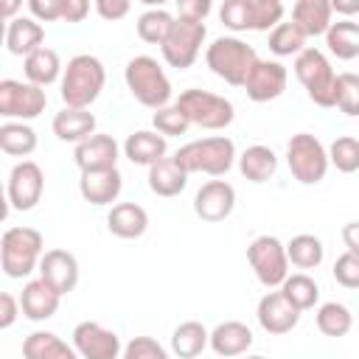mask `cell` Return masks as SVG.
Here are the masks:
<instances>
[{"label":"cell","mask_w":359,"mask_h":359,"mask_svg":"<svg viewBox=\"0 0 359 359\" xmlns=\"http://www.w3.org/2000/svg\"><path fill=\"white\" fill-rule=\"evenodd\" d=\"M337 107L339 112L359 118V73H337Z\"/></svg>","instance_id":"42"},{"label":"cell","mask_w":359,"mask_h":359,"mask_svg":"<svg viewBox=\"0 0 359 359\" xmlns=\"http://www.w3.org/2000/svg\"><path fill=\"white\" fill-rule=\"evenodd\" d=\"M250 345H252V331L241 320H224L210 331V351L216 356L233 359V356L247 353Z\"/></svg>","instance_id":"22"},{"label":"cell","mask_w":359,"mask_h":359,"mask_svg":"<svg viewBox=\"0 0 359 359\" xmlns=\"http://www.w3.org/2000/svg\"><path fill=\"white\" fill-rule=\"evenodd\" d=\"M107 227L118 238H140L149 230V213L137 202H118L107 213Z\"/></svg>","instance_id":"27"},{"label":"cell","mask_w":359,"mask_h":359,"mask_svg":"<svg viewBox=\"0 0 359 359\" xmlns=\"http://www.w3.org/2000/svg\"><path fill=\"white\" fill-rule=\"evenodd\" d=\"M342 241H345L348 252L359 255V222H348V224L342 227Z\"/></svg>","instance_id":"51"},{"label":"cell","mask_w":359,"mask_h":359,"mask_svg":"<svg viewBox=\"0 0 359 359\" xmlns=\"http://www.w3.org/2000/svg\"><path fill=\"white\" fill-rule=\"evenodd\" d=\"M45 255V238L34 227H8L0 238V266L6 278H28L39 269Z\"/></svg>","instance_id":"4"},{"label":"cell","mask_w":359,"mask_h":359,"mask_svg":"<svg viewBox=\"0 0 359 359\" xmlns=\"http://www.w3.org/2000/svg\"><path fill=\"white\" fill-rule=\"evenodd\" d=\"M238 171L247 182H266L278 171V154L269 146H261V143L247 146L238 154Z\"/></svg>","instance_id":"30"},{"label":"cell","mask_w":359,"mask_h":359,"mask_svg":"<svg viewBox=\"0 0 359 359\" xmlns=\"http://www.w3.org/2000/svg\"><path fill=\"white\" fill-rule=\"evenodd\" d=\"M17 8H20V3H14V0H11V3H6V6H3V14H6V17H11ZM11 20H14V17H11Z\"/></svg>","instance_id":"53"},{"label":"cell","mask_w":359,"mask_h":359,"mask_svg":"<svg viewBox=\"0 0 359 359\" xmlns=\"http://www.w3.org/2000/svg\"><path fill=\"white\" fill-rule=\"evenodd\" d=\"M334 8L331 0H297L292 6V22L309 36H325V31L331 28Z\"/></svg>","instance_id":"25"},{"label":"cell","mask_w":359,"mask_h":359,"mask_svg":"<svg viewBox=\"0 0 359 359\" xmlns=\"http://www.w3.org/2000/svg\"><path fill=\"white\" fill-rule=\"evenodd\" d=\"M191 121V126H199V129H224L233 123L236 118V107L233 101H227L224 95H216V93H208V90H185L180 93V98L174 101Z\"/></svg>","instance_id":"8"},{"label":"cell","mask_w":359,"mask_h":359,"mask_svg":"<svg viewBox=\"0 0 359 359\" xmlns=\"http://www.w3.org/2000/svg\"><path fill=\"white\" fill-rule=\"evenodd\" d=\"M22 359H81V356L53 331H31L22 339Z\"/></svg>","instance_id":"28"},{"label":"cell","mask_w":359,"mask_h":359,"mask_svg":"<svg viewBox=\"0 0 359 359\" xmlns=\"http://www.w3.org/2000/svg\"><path fill=\"white\" fill-rule=\"evenodd\" d=\"M28 11L36 22L62 20V0H28Z\"/></svg>","instance_id":"46"},{"label":"cell","mask_w":359,"mask_h":359,"mask_svg":"<svg viewBox=\"0 0 359 359\" xmlns=\"http://www.w3.org/2000/svg\"><path fill=\"white\" fill-rule=\"evenodd\" d=\"M73 160H76V165L81 168V174L118 168V143H115L112 135L95 132L93 137L81 140V143L73 149Z\"/></svg>","instance_id":"18"},{"label":"cell","mask_w":359,"mask_h":359,"mask_svg":"<svg viewBox=\"0 0 359 359\" xmlns=\"http://www.w3.org/2000/svg\"><path fill=\"white\" fill-rule=\"evenodd\" d=\"M149 191L163 196V199H171V196H180L188 185V171L174 160V157H163L160 163H154L149 168Z\"/></svg>","instance_id":"26"},{"label":"cell","mask_w":359,"mask_h":359,"mask_svg":"<svg viewBox=\"0 0 359 359\" xmlns=\"http://www.w3.org/2000/svg\"><path fill=\"white\" fill-rule=\"evenodd\" d=\"M205 36H208L205 22H191V20H180L177 17V22H174V28H171V34L165 39V45L160 48L165 65L168 67H177V70L191 67L196 62L199 50H202Z\"/></svg>","instance_id":"11"},{"label":"cell","mask_w":359,"mask_h":359,"mask_svg":"<svg viewBox=\"0 0 359 359\" xmlns=\"http://www.w3.org/2000/svg\"><path fill=\"white\" fill-rule=\"evenodd\" d=\"M151 126L163 137H180V135H185L191 129V121L177 104H168V107H163V109H157L151 115Z\"/></svg>","instance_id":"40"},{"label":"cell","mask_w":359,"mask_h":359,"mask_svg":"<svg viewBox=\"0 0 359 359\" xmlns=\"http://www.w3.org/2000/svg\"><path fill=\"white\" fill-rule=\"evenodd\" d=\"M210 8H213L210 0H180L177 3V17L180 20H191V22H205Z\"/></svg>","instance_id":"47"},{"label":"cell","mask_w":359,"mask_h":359,"mask_svg":"<svg viewBox=\"0 0 359 359\" xmlns=\"http://www.w3.org/2000/svg\"><path fill=\"white\" fill-rule=\"evenodd\" d=\"M45 45V28L34 17H14L6 25V48L14 56H31Z\"/></svg>","instance_id":"23"},{"label":"cell","mask_w":359,"mask_h":359,"mask_svg":"<svg viewBox=\"0 0 359 359\" xmlns=\"http://www.w3.org/2000/svg\"><path fill=\"white\" fill-rule=\"evenodd\" d=\"M286 255H289V264H294L297 269H314L323 264L325 247L317 236L300 233V236H292V241L286 244Z\"/></svg>","instance_id":"34"},{"label":"cell","mask_w":359,"mask_h":359,"mask_svg":"<svg viewBox=\"0 0 359 359\" xmlns=\"http://www.w3.org/2000/svg\"><path fill=\"white\" fill-rule=\"evenodd\" d=\"M247 261H250L258 283L266 286V289H275L289 278L286 244H280V238H275V236L252 238L250 247H247Z\"/></svg>","instance_id":"9"},{"label":"cell","mask_w":359,"mask_h":359,"mask_svg":"<svg viewBox=\"0 0 359 359\" xmlns=\"http://www.w3.org/2000/svg\"><path fill=\"white\" fill-rule=\"evenodd\" d=\"M286 165L300 185H317L328 174V149L309 132H297L286 143Z\"/></svg>","instance_id":"7"},{"label":"cell","mask_w":359,"mask_h":359,"mask_svg":"<svg viewBox=\"0 0 359 359\" xmlns=\"http://www.w3.org/2000/svg\"><path fill=\"white\" fill-rule=\"evenodd\" d=\"M168 151V143L160 132H151V129H137L132 132L126 140H123V157L132 163V165H154L165 157Z\"/></svg>","instance_id":"21"},{"label":"cell","mask_w":359,"mask_h":359,"mask_svg":"<svg viewBox=\"0 0 359 359\" xmlns=\"http://www.w3.org/2000/svg\"><path fill=\"white\" fill-rule=\"evenodd\" d=\"M90 14L87 0H62V20L65 22H81Z\"/></svg>","instance_id":"50"},{"label":"cell","mask_w":359,"mask_h":359,"mask_svg":"<svg viewBox=\"0 0 359 359\" xmlns=\"http://www.w3.org/2000/svg\"><path fill=\"white\" fill-rule=\"evenodd\" d=\"M219 20L230 31H252L250 28V0H224L219 8Z\"/></svg>","instance_id":"43"},{"label":"cell","mask_w":359,"mask_h":359,"mask_svg":"<svg viewBox=\"0 0 359 359\" xmlns=\"http://www.w3.org/2000/svg\"><path fill=\"white\" fill-rule=\"evenodd\" d=\"M325 45L342 62L356 59L359 56V22H353V20L331 22V28L325 31Z\"/></svg>","instance_id":"32"},{"label":"cell","mask_w":359,"mask_h":359,"mask_svg":"<svg viewBox=\"0 0 359 359\" xmlns=\"http://www.w3.org/2000/svg\"><path fill=\"white\" fill-rule=\"evenodd\" d=\"M123 81L132 93V98L149 109H163L171 104V81L163 70V65L154 56H135L123 67Z\"/></svg>","instance_id":"2"},{"label":"cell","mask_w":359,"mask_h":359,"mask_svg":"<svg viewBox=\"0 0 359 359\" xmlns=\"http://www.w3.org/2000/svg\"><path fill=\"white\" fill-rule=\"evenodd\" d=\"M123 191V177L118 168H107V171H87L79 180V194L84 202L101 208V205H112Z\"/></svg>","instance_id":"20"},{"label":"cell","mask_w":359,"mask_h":359,"mask_svg":"<svg viewBox=\"0 0 359 359\" xmlns=\"http://www.w3.org/2000/svg\"><path fill=\"white\" fill-rule=\"evenodd\" d=\"M174 22H177V17H171V11L149 8V11H143L137 17V36L143 42H149V45H160L163 48L168 34H171V28H174Z\"/></svg>","instance_id":"35"},{"label":"cell","mask_w":359,"mask_h":359,"mask_svg":"<svg viewBox=\"0 0 359 359\" xmlns=\"http://www.w3.org/2000/svg\"><path fill=\"white\" fill-rule=\"evenodd\" d=\"M286 81H289V73H286V67L280 62H275V59H258L255 67L250 70L247 81H244V93L255 104L275 101V98L283 95Z\"/></svg>","instance_id":"14"},{"label":"cell","mask_w":359,"mask_h":359,"mask_svg":"<svg viewBox=\"0 0 359 359\" xmlns=\"http://www.w3.org/2000/svg\"><path fill=\"white\" fill-rule=\"evenodd\" d=\"M59 303H62V294H59L53 286H48L42 278L28 280V283L22 286L20 309H22V317L31 320V323L50 320V317L59 311Z\"/></svg>","instance_id":"19"},{"label":"cell","mask_w":359,"mask_h":359,"mask_svg":"<svg viewBox=\"0 0 359 359\" xmlns=\"http://www.w3.org/2000/svg\"><path fill=\"white\" fill-rule=\"evenodd\" d=\"M0 149L8 157H28L36 149V132L22 121H6L0 126Z\"/></svg>","instance_id":"33"},{"label":"cell","mask_w":359,"mask_h":359,"mask_svg":"<svg viewBox=\"0 0 359 359\" xmlns=\"http://www.w3.org/2000/svg\"><path fill=\"white\" fill-rule=\"evenodd\" d=\"M208 345H210V331H208L202 323H196V320L180 323V325L174 328V334H171V351H174V356H180V359H194V356H199Z\"/></svg>","instance_id":"31"},{"label":"cell","mask_w":359,"mask_h":359,"mask_svg":"<svg viewBox=\"0 0 359 359\" xmlns=\"http://www.w3.org/2000/svg\"><path fill=\"white\" fill-rule=\"evenodd\" d=\"M45 191V174L34 160H20L11 174H8V185H6V196H8V208L11 210H34L42 199Z\"/></svg>","instance_id":"12"},{"label":"cell","mask_w":359,"mask_h":359,"mask_svg":"<svg viewBox=\"0 0 359 359\" xmlns=\"http://www.w3.org/2000/svg\"><path fill=\"white\" fill-rule=\"evenodd\" d=\"M314 323H317V331H320L323 337H334V339H339V337H345V334L351 331V325H353V314H351L348 306L331 300V303H323V306L317 309Z\"/></svg>","instance_id":"36"},{"label":"cell","mask_w":359,"mask_h":359,"mask_svg":"<svg viewBox=\"0 0 359 359\" xmlns=\"http://www.w3.org/2000/svg\"><path fill=\"white\" fill-rule=\"evenodd\" d=\"M247 359H264V356H247Z\"/></svg>","instance_id":"54"},{"label":"cell","mask_w":359,"mask_h":359,"mask_svg":"<svg viewBox=\"0 0 359 359\" xmlns=\"http://www.w3.org/2000/svg\"><path fill=\"white\" fill-rule=\"evenodd\" d=\"M283 20L280 0H250V28L252 31H272Z\"/></svg>","instance_id":"41"},{"label":"cell","mask_w":359,"mask_h":359,"mask_svg":"<svg viewBox=\"0 0 359 359\" xmlns=\"http://www.w3.org/2000/svg\"><path fill=\"white\" fill-rule=\"evenodd\" d=\"M205 62L213 76L224 79L233 87H244L250 70L258 62V53L238 36H216L205 50Z\"/></svg>","instance_id":"5"},{"label":"cell","mask_w":359,"mask_h":359,"mask_svg":"<svg viewBox=\"0 0 359 359\" xmlns=\"http://www.w3.org/2000/svg\"><path fill=\"white\" fill-rule=\"evenodd\" d=\"M20 314H22L20 300H17L14 294L3 292V294H0V328H11V325H14V320H17Z\"/></svg>","instance_id":"49"},{"label":"cell","mask_w":359,"mask_h":359,"mask_svg":"<svg viewBox=\"0 0 359 359\" xmlns=\"http://www.w3.org/2000/svg\"><path fill=\"white\" fill-rule=\"evenodd\" d=\"M255 317H258V325L272 334V337H280V334H289L297 323H300V309H294L286 294L278 289V292H266L261 300H258V309H255Z\"/></svg>","instance_id":"16"},{"label":"cell","mask_w":359,"mask_h":359,"mask_svg":"<svg viewBox=\"0 0 359 359\" xmlns=\"http://www.w3.org/2000/svg\"><path fill=\"white\" fill-rule=\"evenodd\" d=\"M107 84V70L104 62L93 53H76L59 81V95L65 101V107L73 109H90V104L101 95Z\"/></svg>","instance_id":"1"},{"label":"cell","mask_w":359,"mask_h":359,"mask_svg":"<svg viewBox=\"0 0 359 359\" xmlns=\"http://www.w3.org/2000/svg\"><path fill=\"white\" fill-rule=\"evenodd\" d=\"M121 359H171V356L154 337H132L123 345Z\"/></svg>","instance_id":"44"},{"label":"cell","mask_w":359,"mask_h":359,"mask_svg":"<svg viewBox=\"0 0 359 359\" xmlns=\"http://www.w3.org/2000/svg\"><path fill=\"white\" fill-rule=\"evenodd\" d=\"M269 50L275 56H300L306 50V34L289 20L269 31Z\"/></svg>","instance_id":"38"},{"label":"cell","mask_w":359,"mask_h":359,"mask_svg":"<svg viewBox=\"0 0 359 359\" xmlns=\"http://www.w3.org/2000/svg\"><path fill=\"white\" fill-rule=\"evenodd\" d=\"M39 278L53 286L62 297L79 286V261L67 250H45L39 261Z\"/></svg>","instance_id":"17"},{"label":"cell","mask_w":359,"mask_h":359,"mask_svg":"<svg viewBox=\"0 0 359 359\" xmlns=\"http://www.w3.org/2000/svg\"><path fill=\"white\" fill-rule=\"evenodd\" d=\"M280 292H283L286 300H289L294 309H300V311L314 309V303L320 300V286H317V280L309 278L306 272H294V275H289V278L280 283Z\"/></svg>","instance_id":"37"},{"label":"cell","mask_w":359,"mask_h":359,"mask_svg":"<svg viewBox=\"0 0 359 359\" xmlns=\"http://www.w3.org/2000/svg\"><path fill=\"white\" fill-rule=\"evenodd\" d=\"M331 8L348 20V14H359V0H331Z\"/></svg>","instance_id":"52"},{"label":"cell","mask_w":359,"mask_h":359,"mask_svg":"<svg viewBox=\"0 0 359 359\" xmlns=\"http://www.w3.org/2000/svg\"><path fill=\"white\" fill-rule=\"evenodd\" d=\"M294 76L317 107H337V73L323 50L306 48L294 56Z\"/></svg>","instance_id":"6"},{"label":"cell","mask_w":359,"mask_h":359,"mask_svg":"<svg viewBox=\"0 0 359 359\" xmlns=\"http://www.w3.org/2000/svg\"><path fill=\"white\" fill-rule=\"evenodd\" d=\"M334 280L345 289H359V255L353 252H342L337 261H334V269H331Z\"/></svg>","instance_id":"45"},{"label":"cell","mask_w":359,"mask_h":359,"mask_svg":"<svg viewBox=\"0 0 359 359\" xmlns=\"http://www.w3.org/2000/svg\"><path fill=\"white\" fill-rule=\"evenodd\" d=\"M22 73H25V79H28L31 84H36V87H48V84H53L56 79L62 81L65 67H62L59 53H56L53 48L42 45L39 50H34L31 56L22 59Z\"/></svg>","instance_id":"29"},{"label":"cell","mask_w":359,"mask_h":359,"mask_svg":"<svg viewBox=\"0 0 359 359\" xmlns=\"http://www.w3.org/2000/svg\"><path fill=\"white\" fill-rule=\"evenodd\" d=\"M129 0H95V11L98 17H104L107 22H115V20H123L129 14Z\"/></svg>","instance_id":"48"},{"label":"cell","mask_w":359,"mask_h":359,"mask_svg":"<svg viewBox=\"0 0 359 359\" xmlns=\"http://www.w3.org/2000/svg\"><path fill=\"white\" fill-rule=\"evenodd\" d=\"M73 348L81 359H121L123 353L121 337L93 320H84L73 328Z\"/></svg>","instance_id":"13"},{"label":"cell","mask_w":359,"mask_h":359,"mask_svg":"<svg viewBox=\"0 0 359 359\" xmlns=\"http://www.w3.org/2000/svg\"><path fill=\"white\" fill-rule=\"evenodd\" d=\"M236 208V188L227 180H208L194 196V213L202 222H224Z\"/></svg>","instance_id":"15"},{"label":"cell","mask_w":359,"mask_h":359,"mask_svg":"<svg viewBox=\"0 0 359 359\" xmlns=\"http://www.w3.org/2000/svg\"><path fill=\"white\" fill-rule=\"evenodd\" d=\"M45 107H48L45 87H36L31 81H17V79L0 81V115L3 118H17L25 123V121L39 118Z\"/></svg>","instance_id":"10"},{"label":"cell","mask_w":359,"mask_h":359,"mask_svg":"<svg viewBox=\"0 0 359 359\" xmlns=\"http://www.w3.org/2000/svg\"><path fill=\"white\" fill-rule=\"evenodd\" d=\"M328 163L342 171V174H353L359 171V137L342 135L328 146Z\"/></svg>","instance_id":"39"},{"label":"cell","mask_w":359,"mask_h":359,"mask_svg":"<svg viewBox=\"0 0 359 359\" xmlns=\"http://www.w3.org/2000/svg\"><path fill=\"white\" fill-rule=\"evenodd\" d=\"M174 160L188 174L199 171L208 177H224L233 168V163L238 160V154H236V143L230 137L213 135V137H202V140H191V143L180 146Z\"/></svg>","instance_id":"3"},{"label":"cell","mask_w":359,"mask_h":359,"mask_svg":"<svg viewBox=\"0 0 359 359\" xmlns=\"http://www.w3.org/2000/svg\"><path fill=\"white\" fill-rule=\"evenodd\" d=\"M53 135L62 140V143H81L87 137L95 135V115L90 109H73V107H65L53 115V123H50Z\"/></svg>","instance_id":"24"}]
</instances>
